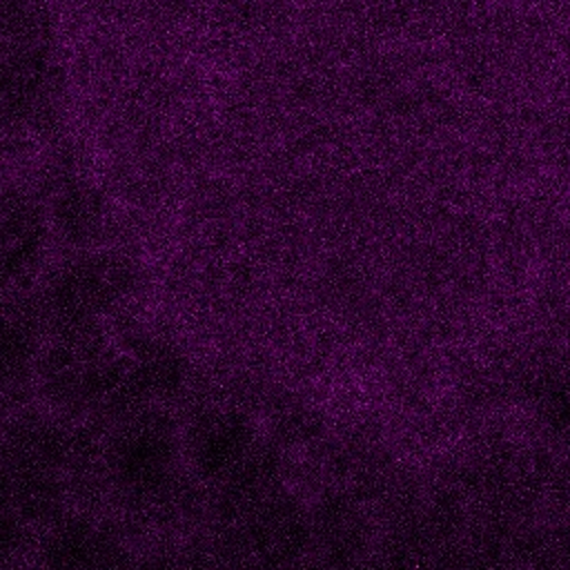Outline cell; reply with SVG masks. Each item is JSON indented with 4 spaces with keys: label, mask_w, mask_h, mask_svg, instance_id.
<instances>
[{
    "label": "cell",
    "mask_w": 570,
    "mask_h": 570,
    "mask_svg": "<svg viewBox=\"0 0 570 570\" xmlns=\"http://www.w3.org/2000/svg\"><path fill=\"white\" fill-rule=\"evenodd\" d=\"M136 265L116 252H89L62 263L36 298L45 327L53 334L102 332L138 289Z\"/></svg>",
    "instance_id": "obj_1"
},
{
    "label": "cell",
    "mask_w": 570,
    "mask_h": 570,
    "mask_svg": "<svg viewBox=\"0 0 570 570\" xmlns=\"http://www.w3.org/2000/svg\"><path fill=\"white\" fill-rule=\"evenodd\" d=\"M229 523V539L258 570H294L312 550V514L283 488Z\"/></svg>",
    "instance_id": "obj_2"
},
{
    "label": "cell",
    "mask_w": 570,
    "mask_h": 570,
    "mask_svg": "<svg viewBox=\"0 0 570 570\" xmlns=\"http://www.w3.org/2000/svg\"><path fill=\"white\" fill-rule=\"evenodd\" d=\"M256 425L236 407H205L183 430L194 474L216 488L263 445Z\"/></svg>",
    "instance_id": "obj_3"
},
{
    "label": "cell",
    "mask_w": 570,
    "mask_h": 570,
    "mask_svg": "<svg viewBox=\"0 0 570 570\" xmlns=\"http://www.w3.org/2000/svg\"><path fill=\"white\" fill-rule=\"evenodd\" d=\"M56 96L58 69L42 47L22 42L0 53V125H33L53 107Z\"/></svg>",
    "instance_id": "obj_4"
},
{
    "label": "cell",
    "mask_w": 570,
    "mask_h": 570,
    "mask_svg": "<svg viewBox=\"0 0 570 570\" xmlns=\"http://www.w3.org/2000/svg\"><path fill=\"white\" fill-rule=\"evenodd\" d=\"M47 245L42 209L24 194L0 191V287L18 289L38 269Z\"/></svg>",
    "instance_id": "obj_5"
},
{
    "label": "cell",
    "mask_w": 570,
    "mask_h": 570,
    "mask_svg": "<svg viewBox=\"0 0 570 570\" xmlns=\"http://www.w3.org/2000/svg\"><path fill=\"white\" fill-rule=\"evenodd\" d=\"M42 330L36 301L0 287V392H18L33 381L45 347Z\"/></svg>",
    "instance_id": "obj_6"
},
{
    "label": "cell",
    "mask_w": 570,
    "mask_h": 570,
    "mask_svg": "<svg viewBox=\"0 0 570 570\" xmlns=\"http://www.w3.org/2000/svg\"><path fill=\"white\" fill-rule=\"evenodd\" d=\"M118 347L142 405H158L185 385L187 358L167 336L134 332Z\"/></svg>",
    "instance_id": "obj_7"
},
{
    "label": "cell",
    "mask_w": 570,
    "mask_h": 570,
    "mask_svg": "<svg viewBox=\"0 0 570 570\" xmlns=\"http://www.w3.org/2000/svg\"><path fill=\"white\" fill-rule=\"evenodd\" d=\"M58 225L73 240H85L96 234V227L100 225V205L96 196L89 191H71L60 198Z\"/></svg>",
    "instance_id": "obj_8"
},
{
    "label": "cell",
    "mask_w": 570,
    "mask_h": 570,
    "mask_svg": "<svg viewBox=\"0 0 570 570\" xmlns=\"http://www.w3.org/2000/svg\"><path fill=\"white\" fill-rule=\"evenodd\" d=\"M134 570H191L189 559L174 552H156L145 559H136Z\"/></svg>",
    "instance_id": "obj_9"
}]
</instances>
